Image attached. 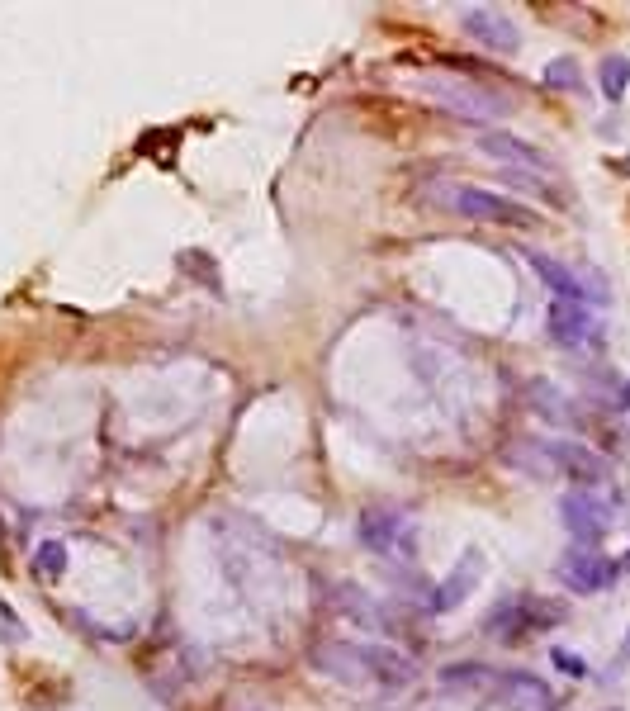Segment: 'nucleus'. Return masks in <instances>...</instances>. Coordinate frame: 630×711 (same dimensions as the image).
<instances>
[{
    "mask_svg": "<svg viewBox=\"0 0 630 711\" xmlns=\"http://www.w3.org/2000/svg\"><path fill=\"white\" fill-rule=\"evenodd\" d=\"M308 664L337 678L342 688H408L417 674L394 650H360V645H313Z\"/></svg>",
    "mask_w": 630,
    "mask_h": 711,
    "instance_id": "1",
    "label": "nucleus"
},
{
    "mask_svg": "<svg viewBox=\"0 0 630 711\" xmlns=\"http://www.w3.org/2000/svg\"><path fill=\"white\" fill-rule=\"evenodd\" d=\"M417 91L432 95V105L450 110L455 119H465V124H488V119H503L507 114V105L498 95H488L484 86H474L465 76H446V72L417 76Z\"/></svg>",
    "mask_w": 630,
    "mask_h": 711,
    "instance_id": "2",
    "label": "nucleus"
},
{
    "mask_svg": "<svg viewBox=\"0 0 630 711\" xmlns=\"http://www.w3.org/2000/svg\"><path fill=\"white\" fill-rule=\"evenodd\" d=\"M360 546L375 550V555H389V560H413L417 550V536H413V517L403 508H384V503H375V508L360 512Z\"/></svg>",
    "mask_w": 630,
    "mask_h": 711,
    "instance_id": "3",
    "label": "nucleus"
},
{
    "mask_svg": "<svg viewBox=\"0 0 630 711\" xmlns=\"http://www.w3.org/2000/svg\"><path fill=\"white\" fill-rule=\"evenodd\" d=\"M526 261H531V271L540 275V285H545V290H555V299H569V304H588V309L607 304V280H602V275L574 271V266H564V261L536 252V247L526 252Z\"/></svg>",
    "mask_w": 630,
    "mask_h": 711,
    "instance_id": "4",
    "label": "nucleus"
},
{
    "mask_svg": "<svg viewBox=\"0 0 630 711\" xmlns=\"http://www.w3.org/2000/svg\"><path fill=\"white\" fill-rule=\"evenodd\" d=\"M545 332H550V342H555V347L583 351V347H593L597 337H602V318H597V309H588V304L555 299L550 313H545Z\"/></svg>",
    "mask_w": 630,
    "mask_h": 711,
    "instance_id": "5",
    "label": "nucleus"
},
{
    "mask_svg": "<svg viewBox=\"0 0 630 711\" xmlns=\"http://www.w3.org/2000/svg\"><path fill=\"white\" fill-rule=\"evenodd\" d=\"M559 522L569 527V536L597 546V541L612 531V508H607V498H597L593 489H569L559 498Z\"/></svg>",
    "mask_w": 630,
    "mask_h": 711,
    "instance_id": "6",
    "label": "nucleus"
},
{
    "mask_svg": "<svg viewBox=\"0 0 630 711\" xmlns=\"http://www.w3.org/2000/svg\"><path fill=\"white\" fill-rule=\"evenodd\" d=\"M612 579H616L612 560L597 546H574L559 560V584L569 588V593H602Z\"/></svg>",
    "mask_w": 630,
    "mask_h": 711,
    "instance_id": "7",
    "label": "nucleus"
},
{
    "mask_svg": "<svg viewBox=\"0 0 630 711\" xmlns=\"http://www.w3.org/2000/svg\"><path fill=\"white\" fill-rule=\"evenodd\" d=\"M446 204L455 214H465V219H484V223H531L526 209L517 204H507L503 195H488L479 185H450L446 190Z\"/></svg>",
    "mask_w": 630,
    "mask_h": 711,
    "instance_id": "8",
    "label": "nucleus"
},
{
    "mask_svg": "<svg viewBox=\"0 0 630 711\" xmlns=\"http://www.w3.org/2000/svg\"><path fill=\"white\" fill-rule=\"evenodd\" d=\"M484 152L493 162H503L507 171H522V176H536V181L555 176V162L545 152H536L531 143H522L517 133H484Z\"/></svg>",
    "mask_w": 630,
    "mask_h": 711,
    "instance_id": "9",
    "label": "nucleus"
},
{
    "mask_svg": "<svg viewBox=\"0 0 630 711\" xmlns=\"http://www.w3.org/2000/svg\"><path fill=\"white\" fill-rule=\"evenodd\" d=\"M465 29H469V38H474V43H484L488 53H517V48H522L517 24H512L503 10H493V5L465 10Z\"/></svg>",
    "mask_w": 630,
    "mask_h": 711,
    "instance_id": "10",
    "label": "nucleus"
},
{
    "mask_svg": "<svg viewBox=\"0 0 630 711\" xmlns=\"http://www.w3.org/2000/svg\"><path fill=\"white\" fill-rule=\"evenodd\" d=\"M479 579H484V555L469 550V555H460V565L446 574V584L432 593V612H455V607H465L469 593L479 588Z\"/></svg>",
    "mask_w": 630,
    "mask_h": 711,
    "instance_id": "11",
    "label": "nucleus"
},
{
    "mask_svg": "<svg viewBox=\"0 0 630 711\" xmlns=\"http://www.w3.org/2000/svg\"><path fill=\"white\" fill-rule=\"evenodd\" d=\"M503 702H507V711H555V693L536 674H507Z\"/></svg>",
    "mask_w": 630,
    "mask_h": 711,
    "instance_id": "12",
    "label": "nucleus"
},
{
    "mask_svg": "<svg viewBox=\"0 0 630 711\" xmlns=\"http://www.w3.org/2000/svg\"><path fill=\"white\" fill-rule=\"evenodd\" d=\"M545 451L559 456V470H574V474H583V479H602V474H607V465H602L593 451L574 446V441H545Z\"/></svg>",
    "mask_w": 630,
    "mask_h": 711,
    "instance_id": "13",
    "label": "nucleus"
},
{
    "mask_svg": "<svg viewBox=\"0 0 630 711\" xmlns=\"http://www.w3.org/2000/svg\"><path fill=\"white\" fill-rule=\"evenodd\" d=\"M597 81H602V95L607 100H621L630 86V57L626 53H607L602 67H597Z\"/></svg>",
    "mask_w": 630,
    "mask_h": 711,
    "instance_id": "14",
    "label": "nucleus"
},
{
    "mask_svg": "<svg viewBox=\"0 0 630 711\" xmlns=\"http://www.w3.org/2000/svg\"><path fill=\"white\" fill-rule=\"evenodd\" d=\"M488 683H498V678L484 664H450V669H441V688H450V693H460V688H488Z\"/></svg>",
    "mask_w": 630,
    "mask_h": 711,
    "instance_id": "15",
    "label": "nucleus"
},
{
    "mask_svg": "<svg viewBox=\"0 0 630 711\" xmlns=\"http://www.w3.org/2000/svg\"><path fill=\"white\" fill-rule=\"evenodd\" d=\"M540 81H545L550 91H578V86H583V72H578L574 57H550L545 72H540Z\"/></svg>",
    "mask_w": 630,
    "mask_h": 711,
    "instance_id": "16",
    "label": "nucleus"
},
{
    "mask_svg": "<svg viewBox=\"0 0 630 711\" xmlns=\"http://www.w3.org/2000/svg\"><path fill=\"white\" fill-rule=\"evenodd\" d=\"M34 574L38 579H62L67 574V546L62 541H43L34 550Z\"/></svg>",
    "mask_w": 630,
    "mask_h": 711,
    "instance_id": "17",
    "label": "nucleus"
},
{
    "mask_svg": "<svg viewBox=\"0 0 630 711\" xmlns=\"http://www.w3.org/2000/svg\"><path fill=\"white\" fill-rule=\"evenodd\" d=\"M630 664V631L621 636V650H616V659H612V669H626Z\"/></svg>",
    "mask_w": 630,
    "mask_h": 711,
    "instance_id": "18",
    "label": "nucleus"
},
{
    "mask_svg": "<svg viewBox=\"0 0 630 711\" xmlns=\"http://www.w3.org/2000/svg\"><path fill=\"white\" fill-rule=\"evenodd\" d=\"M555 664H559V669H569V674H583V664H578V659H569V655H555Z\"/></svg>",
    "mask_w": 630,
    "mask_h": 711,
    "instance_id": "19",
    "label": "nucleus"
},
{
    "mask_svg": "<svg viewBox=\"0 0 630 711\" xmlns=\"http://www.w3.org/2000/svg\"><path fill=\"white\" fill-rule=\"evenodd\" d=\"M616 574H621V579H630V550H626V555H621V560H616Z\"/></svg>",
    "mask_w": 630,
    "mask_h": 711,
    "instance_id": "20",
    "label": "nucleus"
},
{
    "mask_svg": "<svg viewBox=\"0 0 630 711\" xmlns=\"http://www.w3.org/2000/svg\"><path fill=\"white\" fill-rule=\"evenodd\" d=\"M616 403H621V408H626V413H630V380H626V389L616 394Z\"/></svg>",
    "mask_w": 630,
    "mask_h": 711,
    "instance_id": "21",
    "label": "nucleus"
},
{
    "mask_svg": "<svg viewBox=\"0 0 630 711\" xmlns=\"http://www.w3.org/2000/svg\"><path fill=\"white\" fill-rule=\"evenodd\" d=\"M612 711H616V707H612Z\"/></svg>",
    "mask_w": 630,
    "mask_h": 711,
    "instance_id": "22",
    "label": "nucleus"
}]
</instances>
